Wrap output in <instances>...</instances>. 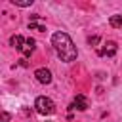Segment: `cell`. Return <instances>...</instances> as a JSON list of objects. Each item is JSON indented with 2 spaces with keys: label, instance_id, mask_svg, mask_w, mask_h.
Listing matches in <instances>:
<instances>
[{
  "label": "cell",
  "instance_id": "cell-1",
  "mask_svg": "<svg viewBox=\"0 0 122 122\" xmlns=\"http://www.w3.org/2000/svg\"><path fill=\"white\" fill-rule=\"evenodd\" d=\"M51 46H53L55 53L61 57V61H65V63L74 61V59H76V55H78L74 42H72V40H71V36H69L67 32H63V30L53 32V36H51Z\"/></svg>",
  "mask_w": 122,
  "mask_h": 122
},
{
  "label": "cell",
  "instance_id": "cell-2",
  "mask_svg": "<svg viewBox=\"0 0 122 122\" xmlns=\"http://www.w3.org/2000/svg\"><path fill=\"white\" fill-rule=\"evenodd\" d=\"M34 109H36L38 114L48 116V114H53V112H55V103H53L50 97L40 95V97H36V101H34Z\"/></svg>",
  "mask_w": 122,
  "mask_h": 122
},
{
  "label": "cell",
  "instance_id": "cell-3",
  "mask_svg": "<svg viewBox=\"0 0 122 122\" xmlns=\"http://www.w3.org/2000/svg\"><path fill=\"white\" fill-rule=\"evenodd\" d=\"M116 51H118V46H116V42H114V40H107V42L103 44V48L99 50V55H107V57H112Z\"/></svg>",
  "mask_w": 122,
  "mask_h": 122
},
{
  "label": "cell",
  "instance_id": "cell-4",
  "mask_svg": "<svg viewBox=\"0 0 122 122\" xmlns=\"http://www.w3.org/2000/svg\"><path fill=\"white\" fill-rule=\"evenodd\" d=\"M34 76L40 84H51V72L48 69H36L34 71Z\"/></svg>",
  "mask_w": 122,
  "mask_h": 122
},
{
  "label": "cell",
  "instance_id": "cell-5",
  "mask_svg": "<svg viewBox=\"0 0 122 122\" xmlns=\"http://www.w3.org/2000/svg\"><path fill=\"white\" fill-rule=\"evenodd\" d=\"M71 109H78V111H86L88 109V99L82 95V93H78L76 97H74V101H72V105H71Z\"/></svg>",
  "mask_w": 122,
  "mask_h": 122
},
{
  "label": "cell",
  "instance_id": "cell-6",
  "mask_svg": "<svg viewBox=\"0 0 122 122\" xmlns=\"http://www.w3.org/2000/svg\"><path fill=\"white\" fill-rule=\"evenodd\" d=\"M25 40H27V38H23L21 34H15V36H11V38H10V44H11L15 50H19V51H21V50H23V46H25Z\"/></svg>",
  "mask_w": 122,
  "mask_h": 122
},
{
  "label": "cell",
  "instance_id": "cell-7",
  "mask_svg": "<svg viewBox=\"0 0 122 122\" xmlns=\"http://www.w3.org/2000/svg\"><path fill=\"white\" fill-rule=\"evenodd\" d=\"M34 44H36L34 38H27V40H25V46H23V50H21V53H23L25 57H29V55L34 51Z\"/></svg>",
  "mask_w": 122,
  "mask_h": 122
},
{
  "label": "cell",
  "instance_id": "cell-8",
  "mask_svg": "<svg viewBox=\"0 0 122 122\" xmlns=\"http://www.w3.org/2000/svg\"><path fill=\"white\" fill-rule=\"evenodd\" d=\"M109 23L112 29H122V13H114L109 17Z\"/></svg>",
  "mask_w": 122,
  "mask_h": 122
},
{
  "label": "cell",
  "instance_id": "cell-9",
  "mask_svg": "<svg viewBox=\"0 0 122 122\" xmlns=\"http://www.w3.org/2000/svg\"><path fill=\"white\" fill-rule=\"evenodd\" d=\"M29 29L30 30H38V32H44L46 30V27L42 23H38V21H29Z\"/></svg>",
  "mask_w": 122,
  "mask_h": 122
},
{
  "label": "cell",
  "instance_id": "cell-10",
  "mask_svg": "<svg viewBox=\"0 0 122 122\" xmlns=\"http://www.w3.org/2000/svg\"><path fill=\"white\" fill-rule=\"evenodd\" d=\"M13 6H19V8H29L32 4V0H11Z\"/></svg>",
  "mask_w": 122,
  "mask_h": 122
},
{
  "label": "cell",
  "instance_id": "cell-11",
  "mask_svg": "<svg viewBox=\"0 0 122 122\" xmlns=\"http://www.w3.org/2000/svg\"><path fill=\"white\" fill-rule=\"evenodd\" d=\"M88 44H90V46L99 44V36H90V38H88Z\"/></svg>",
  "mask_w": 122,
  "mask_h": 122
},
{
  "label": "cell",
  "instance_id": "cell-12",
  "mask_svg": "<svg viewBox=\"0 0 122 122\" xmlns=\"http://www.w3.org/2000/svg\"><path fill=\"white\" fill-rule=\"evenodd\" d=\"M2 122H10V112H2Z\"/></svg>",
  "mask_w": 122,
  "mask_h": 122
}]
</instances>
